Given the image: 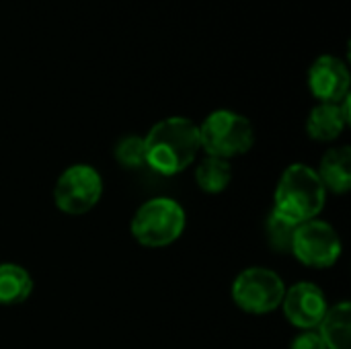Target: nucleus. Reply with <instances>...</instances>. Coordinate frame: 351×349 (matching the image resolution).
<instances>
[{"label": "nucleus", "instance_id": "obj_1", "mask_svg": "<svg viewBox=\"0 0 351 349\" xmlns=\"http://www.w3.org/2000/svg\"><path fill=\"white\" fill-rule=\"evenodd\" d=\"M146 165L167 177L183 173L202 150L197 123L187 117H167L144 136Z\"/></svg>", "mask_w": 351, "mask_h": 349}, {"label": "nucleus", "instance_id": "obj_2", "mask_svg": "<svg viewBox=\"0 0 351 349\" xmlns=\"http://www.w3.org/2000/svg\"><path fill=\"white\" fill-rule=\"evenodd\" d=\"M327 200V189L323 187L319 175L308 165H290L276 187L274 212L286 218L292 224H304L315 220Z\"/></svg>", "mask_w": 351, "mask_h": 349}, {"label": "nucleus", "instance_id": "obj_3", "mask_svg": "<svg viewBox=\"0 0 351 349\" xmlns=\"http://www.w3.org/2000/svg\"><path fill=\"white\" fill-rule=\"evenodd\" d=\"M197 132L199 146L208 152V156L224 160L247 154L255 142L253 123L245 115L230 109L212 111L204 123L197 125Z\"/></svg>", "mask_w": 351, "mask_h": 349}, {"label": "nucleus", "instance_id": "obj_4", "mask_svg": "<svg viewBox=\"0 0 351 349\" xmlns=\"http://www.w3.org/2000/svg\"><path fill=\"white\" fill-rule=\"evenodd\" d=\"M130 230L142 247L173 245L185 230V210L171 197H152L136 210Z\"/></svg>", "mask_w": 351, "mask_h": 349}, {"label": "nucleus", "instance_id": "obj_5", "mask_svg": "<svg viewBox=\"0 0 351 349\" xmlns=\"http://www.w3.org/2000/svg\"><path fill=\"white\" fill-rule=\"evenodd\" d=\"M284 280L267 267H249L232 282L234 304L249 315H267L282 306Z\"/></svg>", "mask_w": 351, "mask_h": 349}, {"label": "nucleus", "instance_id": "obj_6", "mask_svg": "<svg viewBox=\"0 0 351 349\" xmlns=\"http://www.w3.org/2000/svg\"><path fill=\"white\" fill-rule=\"evenodd\" d=\"M103 195V179L99 171L90 165L68 167L53 189L56 206L70 216H80L90 212Z\"/></svg>", "mask_w": 351, "mask_h": 349}, {"label": "nucleus", "instance_id": "obj_7", "mask_svg": "<svg viewBox=\"0 0 351 349\" xmlns=\"http://www.w3.org/2000/svg\"><path fill=\"white\" fill-rule=\"evenodd\" d=\"M292 253L302 265L327 269L335 265L341 255V239L331 224L315 218L296 226Z\"/></svg>", "mask_w": 351, "mask_h": 349}, {"label": "nucleus", "instance_id": "obj_8", "mask_svg": "<svg viewBox=\"0 0 351 349\" xmlns=\"http://www.w3.org/2000/svg\"><path fill=\"white\" fill-rule=\"evenodd\" d=\"M350 70L337 56H319L308 68V88L321 103L339 105L346 97H350Z\"/></svg>", "mask_w": 351, "mask_h": 349}, {"label": "nucleus", "instance_id": "obj_9", "mask_svg": "<svg viewBox=\"0 0 351 349\" xmlns=\"http://www.w3.org/2000/svg\"><path fill=\"white\" fill-rule=\"evenodd\" d=\"M327 300L323 290L311 282H298L286 290L282 300V311L286 319L304 331L317 329L327 313Z\"/></svg>", "mask_w": 351, "mask_h": 349}, {"label": "nucleus", "instance_id": "obj_10", "mask_svg": "<svg viewBox=\"0 0 351 349\" xmlns=\"http://www.w3.org/2000/svg\"><path fill=\"white\" fill-rule=\"evenodd\" d=\"M350 97H346L339 105L333 103H319L308 119H306V132L317 142H333L341 136L346 125L350 123Z\"/></svg>", "mask_w": 351, "mask_h": 349}, {"label": "nucleus", "instance_id": "obj_11", "mask_svg": "<svg viewBox=\"0 0 351 349\" xmlns=\"http://www.w3.org/2000/svg\"><path fill=\"white\" fill-rule=\"evenodd\" d=\"M323 187L331 193H348L351 189V148L337 146L323 154L317 171Z\"/></svg>", "mask_w": 351, "mask_h": 349}, {"label": "nucleus", "instance_id": "obj_12", "mask_svg": "<svg viewBox=\"0 0 351 349\" xmlns=\"http://www.w3.org/2000/svg\"><path fill=\"white\" fill-rule=\"evenodd\" d=\"M319 335L327 349H351V306L350 302H339L327 309L323 321L319 323Z\"/></svg>", "mask_w": 351, "mask_h": 349}, {"label": "nucleus", "instance_id": "obj_13", "mask_svg": "<svg viewBox=\"0 0 351 349\" xmlns=\"http://www.w3.org/2000/svg\"><path fill=\"white\" fill-rule=\"evenodd\" d=\"M33 292V280L27 269L14 263L0 265V304L14 306L25 302Z\"/></svg>", "mask_w": 351, "mask_h": 349}, {"label": "nucleus", "instance_id": "obj_14", "mask_svg": "<svg viewBox=\"0 0 351 349\" xmlns=\"http://www.w3.org/2000/svg\"><path fill=\"white\" fill-rule=\"evenodd\" d=\"M232 179V167L224 158L206 156L195 169V183L206 193H220Z\"/></svg>", "mask_w": 351, "mask_h": 349}, {"label": "nucleus", "instance_id": "obj_15", "mask_svg": "<svg viewBox=\"0 0 351 349\" xmlns=\"http://www.w3.org/2000/svg\"><path fill=\"white\" fill-rule=\"evenodd\" d=\"M265 232H267V241L274 247V251L292 253V241H294L296 224L288 222L286 218H282L280 214H276L271 210V214L265 222Z\"/></svg>", "mask_w": 351, "mask_h": 349}, {"label": "nucleus", "instance_id": "obj_16", "mask_svg": "<svg viewBox=\"0 0 351 349\" xmlns=\"http://www.w3.org/2000/svg\"><path fill=\"white\" fill-rule=\"evenodd\" d=\"M115 160L125 169H140L146 165V148L144 138L125 136L115 146Z\"/></svg>", "mask_w": 351, "mask_h": 349}, {"label": "nucleus", "instance_id": "obj_17", "mask_svg": "<svg viewBox=\"0 0 351 349\" xmlns=\"http://www.w3.org/2000/svg\"><path fill=\"white\" fill-rule=\"evenodd\" d=\"M290 349H327L323 337L319 335V331L311 329V331H302L294 341Z\"/></svg>", "mask_w": 351, "mask_h": 349}]
</instances>
